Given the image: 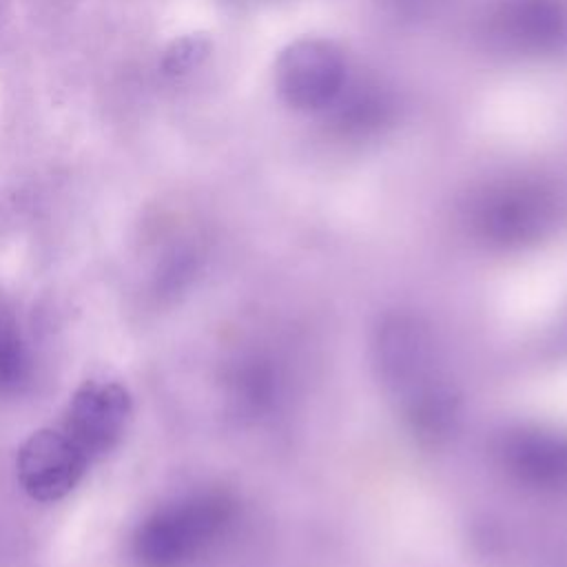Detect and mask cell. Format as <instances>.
Masks as SVG:
<instances>
[{"label": "cell", "instance_id": "cell-1", "mask_svg": "<svg viewBox=\"0 0 567 567\" xmlns=\"http://www.w3.org/2000/svg\"><path fill=\"white\" fill-rule=\"evenodd\" d=\"M374 352L381 377L401 401L412 430L423 436L445 434L456 416V408L439 372L427 328L412 317H390L377 330Z\"/></svg>", "mask_w": 567, "mask_h": 567}, {"label": "cell", "instance_id": "cell-2", "mask_svg": "<svg viewBox=\"0 0 567 567\" xmlns=\"http://www.w3.org/2000/svg\"><path fill=\"white\" fill-rule=\"evenodd\" d=\"M235 505L226 494L199 492L148 512L131 536L137 567H188L228 529Z\"/></svg>", "mask_w": 567, "mask_h": 567}, {"label": "cell", "instance_id": "cell-3", "mask_svg": "<svg viewBox=\"0 0 567 567\" xmlns=\"http://www.w3.org/2000/svg\"><path fill=\"white\" fill-rule=\"evenodd\" d=\"M348 84L343 51L326 38H299L275 62V89L295 111L317 113L334 106Z\"/></svg>", "mask_w": 567, "mask_h": 567}, {"label": "cell", "instance_id": "cell-4", "mask_svg": "<svg viewBox=\"0 0 567 567\" xmlns=\"http://www.w3.org/2000/svg\"><path fill=\"white\" fill-rule=\"evenodd\" d=\"M558 217V199L536 182H509L478 197L472 219L496 244H523L543 237Z\"/></svg>", "mask_w": 567, "mask_h": 567}, {"label": "cell", "instance_id": "cell-5", "mask_svg": "<svg viewBox=\"0 0 567 567\" xmlns=\"http://www.w3.org/2000/svg\"><path fill=\"white\" fill-rule=\"evenodd\" d=\"M89 463L91 456L64 427H44L22 443L18 452V481L33 501L53 503L73 492Z\"/></svg>", "mask_w": 567, "mask_h": 567}, {"label": "cell", "instance_id": "cell-6", "mask_svg": "<svg viewBox=\"0 0 567 567\" xmlns=\"http://www.w3.org/2000/svg\"><path fill=\"white\" fill-rule=\"evenodd\" d=\"M131 412L133 401L122 383L93 379L73 392L62 427L93 461L120 443Z\"/></svg>", "mask_w": 567, "mask_h": 567}, {"label": "cell", "instance_id": "cell-7", "mask_svg": "<svg viewBox=\"0 0 567 567\" xmlns=\"http://www.w3.org/2000/svg\"><path fill=\"white\" fill-rule=\"evenodd\" d=\"M498 456L518 481L543 487H567V436L543 430H518L503 436Z\"/></svg>", "mask_w": 567, "mask_h": 567}, {"label": "cell", "instance_id": "cell-8", "mask_svg": "<svg viewBox=\"0 0 567 567\" xmlns=\"http://www.w3.org/2000/svg\"><path fill=\"white\" fill-rule=\"evenodd\" d=\"M498 35L525 51L556 49L567 38V7L560 0H509L498 16Z\"/></svg>", "mask_w": 567, "mask_h": 567}, {"label": "cell", "instance_id": "cell-9", "mask_svg": "<svg viewBox=\"0 0 567 567\" xmlns=\"http://www.w3.org/2000/svg\"><path fill=\"white\" fill-rule=\"evenodd\" d=\"M33 374V357L24 332L4 303H0V396L20 394Z\"/></svg>", "mask_w": 567, "mask_h": 567}, {"label": "cell", "instance_id": "cell-10", "mask_svg": "<svg viewBox=\"0 0 567 567\" xmlns=\"http://www.w3.org/2000/svg\"><path fill=\"white\" fill-rule=\"evenodd\" d=\"M208 51H210V44L206 38L184 35L166 49V53L162 58V69L168 75H184L193 69H197L204 62V58L208 55Z\"/></svg>", "mask_w": 567, "mask_h": 567}]
</instances>
